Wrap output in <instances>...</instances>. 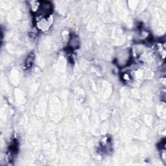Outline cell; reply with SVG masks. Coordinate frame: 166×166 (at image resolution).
<instances>
[{
    "label": "cell",
    "instance_id": "6da1fadb",
    "mask_svg": "<svg viewBox=\"0 0 166 166\" xmlns=\"http://www.w3.org/2000/svg\"><path fill=\"white\" fill-rule=\"evenodd\" d=\"M34 60V55L33 53H30L27 57H26L25 62H24V67L26 69H29L31 66H33V64Z\"/></svg>",
    "mask_w": 166,
    "mask_h": 166
}]
</instances>
